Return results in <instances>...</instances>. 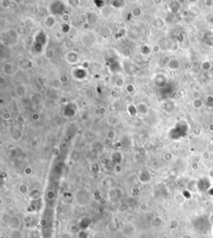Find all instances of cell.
I'll return each instance as SVG.
<instances>
[{
	"instance_id": "obj_3",
	"label": "cell",
	"mask_w": 213,
	"mask_h": 238,
	"mask_svg": "<svg viewBox=\"0 0 213 238\" xmlns=\"http://www.w3.org/2000/svg\"><path fill=\"white\" fill-rule=\"evenodd\" d=\"M19 191L23 195H25L27 192V186H26L25 184H21L19 186Z\"/></svg>"
},
{
	"instance_id": "obj_1",
	"label": "cell",
	"mask_w": 213,
	"mask_h": 238,
	"mask_svg": "<svg viewBox=\"0 0 213 238\" xmlns=\"http://www.w3.org/2000/svg\"><path fill=\"white\" fill-rule=\"evenodd\" d=\"M76 202H77L78 205L80 206H85L88 205V203L91 202V196L87 192L83 193V192H80L76 196Z\"/></svg>"
},
{
	"instance_id": "obj_2",
	"label": "cell",
	"mask_w": 213,
	"mask_h": 238,
	"mask_svg": "<svg viewBox=\"0 0 213 238\" xmlns=\"http://www.w3.org/2000/svg\"><path fill=\"white\" fill-rule=\"evenodd\" d=\"M20 224H21V221L17 217H13L12 218L10 219V221L8 222V225L9 226V228L13 229L14 231H18Z\"/></svg>"
},
{
	"instance_id": "obj_4",
	"label": "cell",
	"mask_w": 213,
	"mask_h": 238,
	"mask_svg": "<svg viewBox=\"0 0 213 238\" xmlns=\"http://www.w3.org/2000/svg\"><path fill=\"white\" fill-rule=\"evenodd\" d=\"M12 238H22V236L17 231H14L12 234Z\"/></svg>"
}]
</instances>
